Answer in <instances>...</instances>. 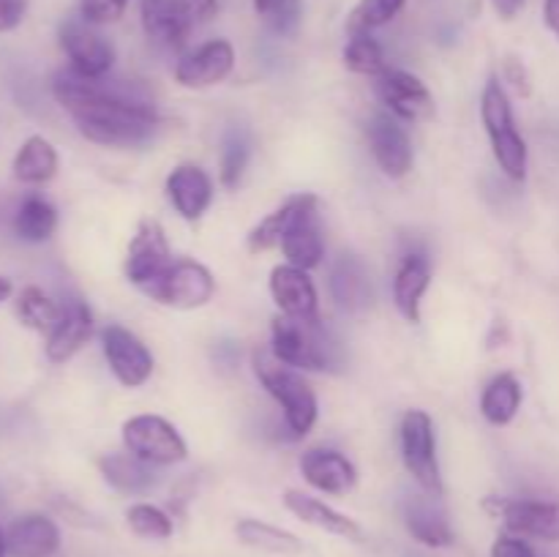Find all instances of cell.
Instances as JSON below:
<instances>
[{
  "mask_svg": "<svg viewBox=\"0 0 559 557\" xmlns=\"http://www.w3.org/2000/svg\"><path fill=\"white\" fill-rule=\"evenodd\" d=\"M55 102L71 115L82 137L109 147L145 145L162 126L156 107L136 93L63 69L52 80Z\"/></svg>",
  "mask_w": 559,
  "mask_h": 557,
  "instance_id": "6da1fadb",
  "label": "cell"
},
{
  "mask_svg": "<svg viewBox=\"0 0 559 557\" xmlns=\"http://www.w3.org/2000/svg\"><path fill=\"white\" fill-rule=\"evenodd\" d=\"M273 344L271 353L282 364L306 371H338L344 364V353L338 339L314 320H298V317H276L273 320Z\"/></svg>",
  "mask_w": 559,
  "mask_h": 557,
  "instance_id": "7a4b0ae2",
  "label": "cell"
},
{
  "mask_svg": "<svg viewBox=\"0 0 559 557\" xmlns=\"http://www.w3.org/2000/svg\"><path fill=\"white\" fill-rule=\"evenodd\" d=\"M257 377H260L262 388L271 393L284 410V420H287L289 431L295 437H306L317 420V396L311 391L309 382L293 369V366L282 364L271 349H254L251 355Z\"/></svg>",
  "mask_w": 559,
  "mask_h": 557,
  "instance_id": "3957f363",
  "label": "cell"
},
{
  "mask_svg": "<svg viewBox=\"0 0 559 557\" xmlns=\"http://www.w3.org/2000/svg\"><path fill=\"white\" fill-rule=\"evenodd\" d=\"M216 0H140L142 27L158 49L178 52L191 33L216 16Z\"/></svg>",
  "mask_w": 559,
  "mask_h": 557,
  "instance_id": "277c9868",
  "label": "cell"
},
{
  "mask_svg": "<svg viewBox=\"0 0 559 557\" xmlns=\"http://www.w3.org/2000/svg\"><path fill=\"white\" fill-rule=\"evenodd\" d=\"M480 115H484L486 131L491 137L495 158L502 167V173L511 180H524L527 175V142L513 126L511 102L506 96V87L500 85L497 76L486 82V91L480 96Z\"/></svg>",
  "mask_w": 559,
  "mask_h": 557,
  "instance_id": "5b68a950",
  "label": "cell"
},
{
  "mask_svg": "<svg viewBox=\"0 0 559 557\" xmlns=\"http://www.w3.org/2000/svg\"><path fill=\"white\" fill-rule=\"evenodd\" d=\"M402 457L420 489L437 497L445 495L440 462H437L435 424L424 410H409L402 418Z\"/></svg>",
  "mask_w": 559,
  "mask_h": 557,
  "instance_id": "8992f818",
  "label": "cell"
},
{
  "mask_svg": "<svg viewBox=\"0 0 559 557\" xmlns=\"http://www.w3.org/2000/svg\"><path fill=\"white\" fill-rule=\"evenodd\" d=\"M142 293L173 309H200L216 293L211 271L194 260H175L156 282L142 287Z\"/></svg>",
  "mask_w": 559,
  "mask_h": 557,
  "instance_id": "52a82bcc",
  "label": "cell"
},
{
  "mask_svg": "<svg viewBox=\"0 0 559 557\" xmlns=\"http://www.w3.org/2000/svg\"><path fill=\"white\" fill-rule=\"evenodd\" d=\"M60 47H63L66 58H69V69L82 76H107V71L115 63V47L107 36L98 33V25L82 20V16H71L60 25Z\"/></svg>",
  "mask_w": 559,
  "mask_h": 557,
  "instance_id": "ba28073f",
  "label": "cell"
},
{
  "mask_svg": "<svg viewBox=\"0 0 559 557\" xmlns=\"http://www.w3.org/2000/svg\"><path fill=\"white\" fill-rule=\"evenodd\" d=\"M484 508L500 519L511 535L559 541V502L522 500V497H486Z\"/></svg>",
  "mask_w": 559,
  "mask_h": 557,
  "instance_id": "9c48e42d",
  "label": "cell"
},
{
  "mask_svg": "<svg viewBox=\"0 0 559 557\" xmlns=\"http://www.w3.org/2000/svg\"><path fill=\"white\" fill-rule=\"evenodd\" d=\"M123 442L129 453L151 464H173L186 459V442L162 415H134L123 424Z\"/></svg>",
  "mask_w": 559,
  "mask_h": 557,
  "instance_id": "30bf717a",
  "label": "cell"
},
{
  "mask_svg": "<svg viewBox=\"0 0 559 557\" xmlns=\"http://www.w3.org/2000/svg\"><path fill=\"white\" fill-rule=\"evenodd\" d=\"M173 251H169L167 235L156 218H142L140 229L131 238L129 254H126V276L136 287H147L156 282L169 265H173Z\"/></svg>",
  "mask_w": 559,
  "mask_h": 557,
  "instance_id": "8fae6325",
  "label": "cell"
},
{
  "mask_svg": "<svg viewBox=\"0 0 559 557\" xmlns=\"http://www.w3.org/2000/svg\"><path fill=\"white\" fill-rule=\"evenodd\" d=\"M366 140H369L371 156L388 178H404L413 169V142L393 115H371L366 120Z\"/></svg>",
  "mask_w": 559,
  "mask_h": 557,
  "instance_id": "7c38bea8",
  "label": "cell"
},
{
  "mask_svg": "<svg viewBox=\"0 0 559 557\" xmlns=\"http://www.w3.org/2000/svg\"><path fill=\"white\" fill-rule=\"evenodd\" d=\"M102 349L109 369L126 388H140L153 375V355L140 339L120 325H107L102 333Z\"/></svg>",
  "mask_w": 559,
  "mask_h": 557,
  "instance_id": "4fadbf2b",
  "label": "cell"
},
{
  "mask_svg": "<svg viewBox=\"0 0 559 557\" xmlns=\"http://www.w3.org/2000/svg\"><path fill=\"white\" fill-rule=\"evenodd\" d=\"M377 96L402 120H429L435 118V98L429 87L407 71L388 69L377 76Z\"/></svg>",
  "mask_w": 559,
  "mask_h": 557,
  "instance_id": "5bb4252c",
  "label": "cell"
},
{
  "mask_svg": "<svg viewBox=\"0 0 559 557\" xmlns=\"http://www.w3.org/2000/svg\"><path fill=\"white\" fill-rule=\"evenodd\" d=\"M235 69V49L227 38H211L186 52L175 66V80L183 87H211Z\"/></svg>",
  "mask_w": 559,
  "mask_h": 557,
  "instance_id": "9a60e30c",
  "label": "cell"
},
{
  "mask_svg": "<svg viewBox=\"0 0 559 557\" xmlns=\"http://www.w3.org/2000/svg\"><path fill=\"white\" fill-rule=\"evenodd\" d=\"M442 497L429 495H413L404 500V524H407V533L413 535L418 544L431 546V549H442V546L453 544V528L451 519H448L445 506H442Z\"/></svg>",
  "mask_w": 559,
  "mask_h": 557,
  "instance_id": "2e32d148",
  "label": "cell"
},
{
  "mask_svg": "<svg viewBox=\"0 0 559 557\" xmlns=\"http://www.w3.org/2000/svg\"><path fill=\"white\" fill-rule=\"evenodd\" d=\"M300 473L314 489L325 495H347L358 484L355 464L333 448H309L300 457Z\"/></svg>",
  "mask_w": 559,
  "mask_h": 557,
  "instance_id": "e0dca14e",
  "label": "cell"
},
{
  "mask_svg": "<svg viewBox=\"0 0 559 557\" xmlns=\"http://www.w3.org/2000/svg\"><path fill=\"white\" fill-rule=\"evenodd\" d=\"M9 557H52L60 549V530L44 513H25L5 530Z\"/></svg>",
  "mask_w": 559,
  "mask_h": 557,
  "instance_id": "ac0fdd59",
  "label": "cell"
},
{
  "mask_svg": "<svg viewBox=\"0 0 559 557\" xmlns=\"http://www.w3.org/2000/svg\"><path fill=\"white\" fill-rule=\"evenodd\" d=\"M271 295L282 315L298 317V320H314L317 317V289L304 268H295L289 262L273 268Z\"/></svg>",
  "mask_w": 559,
  "mask_h": 557,
  "instance_id": "d6986e66",
  "label": "cell"
},
{
  "mask_svg": "<svg viewBox=\"0 0 559 557\" xmlns=\"http://www.w3.org/2000/svg\"><path fill=\"white\" fill-rule=\"evenodd\" d=\"M167 194L169 202L175 205V211H178L186 222H197V218L211 208L213 183L211 178H207L205 169L194 167V164H183V167L169 173Z\"/></svg>",
  "mask_w": 559,
  "mask_h": 557,
  "instance_id": "ffe728a7",
  "label": "cell"
},
{
  "mask_svg": "<svg viewBox=\"0 0 559 557\" xmlns=\"http://www.w3.org/2000/svg\"><path fill=\"white\" fill-rule=\"evenodd\" d=\"M284 506L300 519V522L311 524V528H320L325 533L338 535V538H347V541H364V528H360L355 519H349L347 513H338L336 508L325 506L322 500L317 497L304 495L298 489H287L284 491Z\"/></svg>",
  "mask_w": 559,
  "mask_h": 557,
  "instance_id": "44dd1931",
  "label": "cell"
},
{
  "mask_svg": "<svg viewBox=\"0 0 559 557\" xmlns=\"http://www.w3.org/2000/svg\"><path fill=\"white\" fill-rule=\"evenodd\" d=\"M93 336V315L82 300H69L63 306V317H60L58 328L47 336V358L52 364H63V360L74 358L87 339Z\"/></svg>",
  "mask_w": 559,
  "mask_h": 557,
  "instance_id": "7402d4cb",
  "label": "cell"
},
{
  "mask_svg": "<svg viewBox=\"0 0 559 557\" xmlns=\"http://www.w3.org/2000/svg\"><path fill=\"white\" fill-rule=\"evenodd\" d=\"M331 295L347 311H364L371 304L369 271L355 254H342L333 262Z\"/></svg>",
  "mask_w": 559,
  "mask_h": 557,
  "instance_id": "603a6c76",
  "label": "cell"
},
{
  "mask_svg": "<svg viewBox=\"0 0 559 557\" xmlns=\"http://www.w3.org/2000/svg\"><path fill=\"white\" fill-rule=\"evenodd\" d=\"M98 470H102L104 481L123 495H142V491L153 489L158 481L153 464L134 453H107L98 459Z\"/></svg>",
  "mask_w": 559,
  "mask_h": 557,
  "instance_id": "cb8c5ba5",
  "label": "cell"
},
{
  "mask_svg": "<svg viewBox=\"0 0 559 557\" xmlns=\"http://www.w3.org/2000/svg\"><path fill=\"white\" fill-rule=\"evenodd\" d=\"M282 251L284 257H287L289 265L304 268V271L320 265L322 254H325V240H322L317 208L304 213V216L287 229V235L282 238Z\"/></svg>",
  "mask_w": 559,
  "mask_h": 557,
  "instance_id": "d4e9b609",
  "label": "cell"
},
{
  "mask_svg": "<svg viewBox=\"0 0 559 557\" xmlns=\"http://www.w3.org/2000/svg\"><path fill=\"white\" fill-rule=\"evenodd\" d=\"M431 282V268L424 254H407L393 278V298L409 322H420V300Z\"/></svg>",
  "mask_w": 559,
  "mask_h": 557,
  "instance_id": "484cf974",
  "label": "cell"
},
{
  "mask_svg": "<svg viewBox=\"0 0 559 557\" xmlns=\"http://www.w3.org/2000/svg\"><path fill=\"white\" fill-rule=\"evenodd\" d=\"M317 205H320V202H317L314 194L289 197V200L284 202L278 211H273L271 216L262 218V222L251 229L249 249L251 251H267V249H276V246H282V238L287 235V229L293 227V224L298 222L304 213H309L311 208H317Z\"/></svg>",
  "mask_w": 559,
  "mask_h": 557,
  "instance_id": "4316f807",
  "label": "cell"
},
{
  "mask_svg": "<svg viewBox=\"0 0 559 557\" xmlns=\"http://www.w3.org/2000/svg\"><path fill=\"white\" fill-rule=\"evenodd\" d=\"M11 169H14V178L20 180V183L41 186L47 183V180H52L55 173H58V151H55L52 142L44 140L41 134H33L22 142Z\"/></svg>",
  "mask_w": 559,
  "mask_h": 557,
  "instance_id": "83f0119b",
  "label": "cell"
},
{
  "mask_svg": "<svg viewBox=\"0 0 559 557\" xmlns=\"http://www.w3.org/2000/svg\"><path fill=\"white\" fill-rule=\"evenodd\" d=\"M235 535L243 546L267 552V555H300L304 552V541L298 535L276 528V524L260 522V519H240L235 524Z\"/></svg>",
  "mask_w": 559,
  "mask_h": 557,
  "instance_id": "f1b7e54d",
  "label": "cell"
},
{
  "mask_svg": "<svg viewBox=\"0 0 559 557\" xmlns=\"http://www.w3.org/2000/svg\"><path fill=\"white\" fill-rule=\"evenodd\" d=\"M522 407V382L513 375H497L480 396V413L495 426H506Z\"/></svg>",
  "mask_w": 559,
  "mask_h": 557,
  "instance_id": "f546056e",
  "label": "cell"
},
{
  "mask_svg": "<svg viewBox=\"0 0 559 557\" xmlns=\"http://www.w3.org/2000/svg\"><path fill=\"white\" fill-rule=\"evenodd\" d=\"M16 317L25 328L49 336L63 317V306L55 304L41 287H25L16 295Z\"/></svg>",
  "mask_w": 559,
  "mask_h": 557,
  "instance_id": "4dcf8cb0",
  "label": "cell"
},
{
  "mask_svg": "<svg viewBox=\"0 0 559 557\" xmlns=\"http://www.w3.org/2000/svg\"><path fill=\"white\" fill-rule=\"evenodd\" d=\"M55 229H58V211H55V205H49L44 197H25L22 205L16 208L14 233L22 240L41 244V240L52 238Z\"/></svg>",
  "mask_w": 559,
  "mask_h": 557,
  "instance_id": "1f68e13d",
  "label": "cell"
},
{
  "mask_svg": "<svg viewBox=\"0 0 559 557\" xmlns=\"http://www.w3.org/2000/svg\"><path fill=\"white\" fill-rule=\"evenodd\" d=\"M344 66L355 74L374 76V80L382 71H388L385 52L371 33H353L349 36L347 47H344Z\"/></svg>",
  "mask_w": 559,
  "mask_h": 557,
  "instance_id": "d6a6232c",
  "label": "cell"
},
{
  "mask_svg": "<svg viewBox=\"0 0 559 557\" xmlns=\"http://www.w3.org/2000/svg\"><path fill=\"white\" fill-rule=\"evenodd\" d=\"M407 0H360L347 20V33H371L374 27L388 25Z\"/></svg>",
  "mask_w": 559,
  "mask_h": 557,
  "instance_id": "836d02e7",
  "label": "cell"
},
{
  "mask_svg": "<svg viewBox=\"0 0 559 557\" xmlns=\"http://www.w3.org/2000/svg\"><path fill=\"white\" fill-rule=\"evenodd\" d=\"M126 522L134 530V535L151 541H164L173 535V519L162 511V508L151 506V502H136L126 511Z\"/></svg>",
  "mask_w": 559,
  "mask_h": 557,
  "instance_id": "e575fe53",
  "label": "cell"
},
{
  "mask_svg": "<svg viewBox=\"0 0 559 557\" xmlns=\"http://www.w3.org/2000/svg\"><path fill=\"white\" fill-rule=\"evenodd\" d=\"M300 9H304V0H254L257 16H262L278 36L295 33L300 22Z\"/></svg>",
  "mask_w": 559,
  "mask_h": 557,
  "instance_id": "d590c367",
  "label": "cell"
},
{
  "mask_svg": "<svg viewBox=\"0 0 559 557\" xmlns=\"http://www.w3.org/2000/svg\"><path fill=\"white\" fill-rule=\"evenodd\" d=\"M249 140H246L240 131H233L224 142V153H222V183L227 189H235L240 183L246 173V164H249Z\"/></svg>",
  "mask_w": 559,
  "mask_h": 557,
  "instance_id": "8d00e7d4",
  "label": "cell"
},
{
  "mask_svg": "<svg viewBox=\"0 0 559 557\" xmlns=\"http://www.w3.org/2000/svg\"><path fill=\"white\" fill-rule=\"evenodd\" d=\"M129 9V0H80V16L93 25L118 22Z\"/></svg>",
  "mask_w": 559,
  "mask_h": 557,
  "instance_id": "74e56055",
  "label": "cell"
},
{
  "mask_svg": "<svg viewBox=\"0 0 559 557\" xmlns=\"http://www.w3.org/2000/svg\"><path fill=\"white\" fill-rule=\"evenodd\" d=\"M491 557H540L522 535H500L491 546Z\"/></svg>",
  "mask_w": 559,
  "mask_h": 557,
  "instance_id": "f35d334b",
  "label": "cell"
},
{
  "mask_svg": "<svg viewBox=\"0 0 559 557\" xmlns=\"http://www.w3.org/2000/svg\"><path fill=\"white\" fill-rule=\"evenodd\" d=\"M27 0H0V33H9L25 20Z\"/></svg>",
  "mask_w": 559,
  "mask_h": 557,
  "instance_id": "ab89813d",
  "label": "cell"
},
{
  "mask_svg": "<svg viewBox=\"0 0 559 557\" xmlns=\"http://www.w3.org/2000/svg\"><path fill=\"white\" fill-rule=\"evenodd\" d=\"M506 76L513 82V87H516L522 96H527V93H530V76H527V71H524L522 60L508 58L506 60Z\"/></svg>",
  "mask_w": 559,
  "mask_h": 557,
  "instance_id": "60d3db41",
  "label": "cell"
},
{
  "mask_svg": "<svg viewBox=\"0 0 559 557\" xmlns=\"http://www.w3.org/2000/svg\"><path fill=\"white\" fill-rule=\"evenodd\" d=\"M544 16H546V25H549V31L555 33V38L559 42V0H546Z\"/></svg>",
  "mask_w": 559,
  "mask_h": 557,
  "instance_id": "b9f144b4",
  "label": "cell"
},
{
  "mask_svg": "<svg viewBox=\"0 0 559 557\" xmlns=\"http://www.w3.org/2000/svg\"><path fill=\"white\" fill-rule=\"evenodd\" d=\"M522 5H524V0H495V9L502 20H511V16H516Z\"/></svg>",
  "mask_w": 559,
  "mask_h": 557,
  "instance_id": "7bdbcfd3",
  "label": "cell"
},
{
  "mask_svg": "<svg viewBox=\"0 0 559 557\" xmlns=\"http://www.w3.org/2000/svg\"><path fill=\"white\" fill-rule=\"evenodd\" d=\"M11 293H14V287H11V282H9V278H5V276H0V304H3V300H9Z\"/></svg>",
  "mask_w": 559,
  "mask_h": 557,
  "instance_id": "ee69618b",
  "label": "cell"
},
{
  "mask_svg": "<svg viewBox=\"0 0 559 557\" xmlns=\"http://www.w3.org/2000/svg\"><path fill=\"white\" fill-rule=\"evenodd\" d=\"M0 557H9V549H5V533L0 530Z\"/></svg>",
  "mask_w": 559,
  "mask_h": 557,
  "instance_id": "f6af8a7d",
  "label": "cell"
}]
</instances>
